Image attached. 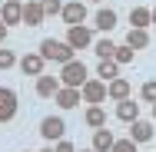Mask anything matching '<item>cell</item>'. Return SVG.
Wrapping results in <instances>:
<instances>
[{
	"label": "cell",
	"mask_w": 156,
	"mask_h": 152,
	"mask_svg": "<svg viewBox=\"0 0 156 152\" xmlns=\"http://www.w3.org/2000/svg\"><path fill=\"white\" fill-rule=\"evenodd\" d=\"M40 56L43 60H53V63H70V60H76V50L66 43V40H43L40 43Z\"/></svg>",
	"instance_id": "obj_1"
},
{
	"label": "cell",
	"mask_w": 156,
	"mask_h": 152,
	"mask_svg": "<svg viewBox=\"0 0 156 152\" xmlns=\"http://www.w3.org/2000/svg\"><path fill=\"white\" fill-rule=\"evenodd\" d=\"M87 79H90V73H87V66H83L80 60L63 63V69H60V83H63V86H73V90H80Z\"/></svg>",
	"instance_id": "obj_2"
},
{
	"label": "cell",
	"mask_w": 156,
	"mask_h": 152,
	"mask_svg": "<svg viewBox=\"0 0 156 152\" xmlns=\"http://www.w3.org/2000/svg\"><path fill=\"white\" fill-rule=\"evenodd\" d=\"M80 93H83V103H90V106H103V99L110 96L103 79H87V83L80 86Z\"/></svg>",
	"instance_id": "obj_3"
},
{
	"label": "cell",
	"mask_w": 156,
	"mask_h": 152,
	"mask_svg": "<svg viewBox=\"0 0 156 152\" xmlns=\"http://www.w3.org/2000/svg\"><path fill=\"white\" fill-rule=\"evenodd\" d=\"M17 109H20L17 93L10 90V86H0V122H10L13 116H17Z\"/></svg>",
	"instance_id": "obj_4"
},
{
	"label": "cell",
	"mask_w": 156,
	"mask_h": 152,
	"mask_svg": "<svg viewBox=\"0 0 156 152\" xmlns=\"http://www.w3.org/2000/svg\"><path fill=\"white\" fill-rule=\"evenodd\" d=\"M63 132H66V122H63L60 116H47V119L40 122V136H43L47 142H60Z\"/></svg>",
	"instance_id": "obj_5"
},
{
	"label": "cell",
	"mask_w": 156,
	"mask_h": 152,
	"mask_svg": "<svg viewBox=\"0 0 156 152\" xmlns=\"http://www.w3.org/2000/svg\"><path fill=\"white\" fill-rule=\"evenodd\" d=\"M66 43L73 46V50H87L90 43H93V33H90V27H66Z\"/></svg>",
	"instance_id": "obj_6"
},
{
	"label": "cell",
	"mask_w": 156,
	"mask_h": 152,
	"mask_svg": "<svg viewBox=\"0 0 156 152\" xmlns=\"http://www.w3.org/2000/svg\"><path fill=\"white\" fill-rule=\"evenodd\" d=\"M0 20H3L7 27L23 23V0H3V7H0Z\"/></svg>",
	"instance_id": "obj_7"
},
{
	"label": "cell",
	"mask_w": 156,
	"mask_h": 152,
	"mask_svg": "<svg viewBox=\"0 0 156 152\" xmlns=\"http://www.w3.org/2000/svg\"><path fill=\"white\" fill-rule=\"evenodd\" d=\"M60 17H63V23H66V27H80V23L87 20V7H83V3H76V0H70V3H63Z\"/></svg>",
	"instance_id": "obj_8"
},
{
	"label": "cell",
	"mask_w": 156,
	"mask_h": 152,
	"mask_svg": "<svg viewBox=\"0 0 156 152\" xmlns=\"http://www.w3.org/2000/svg\"><path fill=\"white\" fill-rule=\"evenodd\" d=\"M43 20H47V13H43L40 0H23V23L27 27H40Z\"/></svg>",
	"instance_id": "obj_9"
},
{
	"label": "cell",
	"mask_w": 156,
	"mask_h": 152,
	"mask_svg": "<svg viewBox=\"0 0 156 152\" xmlns=\"http://www.w3.org/2000/svg\"><path fill=\"white\" fill-rule=\"evenodd\" d=\"M60 109H76V103H83V93L73 90V86H60V93L53 96Z\"/></svg>",
	"instance_id": "obj_10"
},
{
	"label": "cell",
	"mask_w": 156,
	"mask_h": 152,
	"mask_svg": "<svg viewBox=\"0 0 156 152\" xmlns=\"http://www.w3.org/2000/svg\"><path fill=\"white\" fill-rule=\"evenodd\" d=\"M60 86H63L60 76H37V96H43V99H53Z\"/></svg>",
	"instance_id": "obj_11"
},
{
	"label": "cell",
	"mask_w": 156,
	"mask_h": 152,
	"mask_svg": "<svg viewBox=\"0 0 156 152\" xmlns=\"http://www.w3.org/2000/svg\"><path fill=\"white\" fill-rule=\"evenodd\" d=\"M129 27H133V30L153 27V10H150V7H133V10H129Z\"/></svg>",
	"instance_id": "obj_12"
},
{
	"label": "cell",
	"mask_w": 156,
	"mask_h": 152,
	"mask_svg": "<svg viewBox=\"0 0 156 152\" xmlns=\"http://www.w3.org/2000/svg\"><path fill=\"white\" fill-rule=\"evenodd\" d=\"M129 139L140 146V142H150L153 139V122H146V119H136V122H129Z\"/></svg>",
	"instance_id": "obj_13"
},
{
	"label": "cell",
	"mask_w": 156,
	"mask_h": 152,
	"mask_svg": "<svg viewBox=\"0 0 156 152\" xmlns=\"http://www.w3.org/2000/svg\"><path fill=\"white\" fill-rule=\"evenodd\" d=\"M43 66H47V60H43L40 53H27V56L20 60V69H23L27 76H43Z\"/></svg>",
	"instance_id": "obj_14"
},
{
	"label": "cell",
	"mask_w": 156,
	"mask_h": 152,
	"mask_svg": "<svg viewBox=\"0 0 156 152\" xmlns=\"http://www.w3.org/2000/svg\"><path fill=\"white\" fill-rule=\"evenodd\" d=\"M93 23H96V30H100V33H110L113 27H116V10L100 7V10H96V17H93Z\"/></svg>",
	"instance_id": "obj_15"
},
{
	"label": "cell",
	"mask_w": 156,
	"mask_h": 152,
	"mask_svg": "<svg viewBox=\"0 0 156 152\" xmlns=\"http://www.w3.org/2000/svg\"><path fill=\"white\" fill-rule=\"evenodd\" d=\"M116 119L136 122V119H140V103H133V99H120V103H116Z\"/></svg>",
	"instance_id": "obj_16"
},
{
	"label": "cell",
	"mask_w": 156,
	"mask_h": 152,
	"mask_svg": "<svg viewBox=\"0 0 156 152\" xmlns=\"http://www.w3.org/2000/svg\"><path fill=\"white\" fill-rule=\"evenodd\" d=\"M113 142H116V136L103 126V129H96V132H93V146H90V149H96V152H110V149H113Z\"/></svg>",
	"instance_id": "obj_17"
},
{
	"label": "cell",
	"mask_w": 156,
	"mask_h": 152,
	"mask_svg": "<svg viewBox=\"0 0 156 152\" xmlns=\"http://www.w3.org/2000/svg\"><path fill=\"white\" fill-rule=\"evenodd\" d=\"M96 76H100L103 83H113V79L120 76V63H116V60H100V66H96Z\"/></svg>",
	"instance_id": "obj_18"
},
{
	"label": "cell",
	"mask_w": 156,
	"mask_h": 152,
	"mask_svg": "<svg viewBox=\"0 0 156 152\" xmlns=\"http://www.w3.org/2000/svg\"><path fill=\"white\" fill-rule=\"evenodd\" d=\"M106 93H110V99H129V83H126L123 76H116L113 83H106Z\"/></svg>",
	"instance_id": "obj_19"
},
{
	"label": "cell",
	"mask_w": 156,
	"mask_h": 152,
	"mask_svg": "<svg viewBox=\"0 0 156 152\" xmlns=\"http://www.w3.org/2000/svg\"><path fill=\"white\" fill-rule=\"evenodd\" d=\"M83 119H87V126H93V129H103L106 126V109L103 106H87Z\"/></svg>",
	"instance_id": "obj_20"
},
{
	"label": "cell",
	"mask_w": 156,
	"mask_h": 152,
	"mask_svg": "<svg viewBox=\"0 0 156 152\" xmlns=\"http://www.w3.org/2000/svg\"><path fill=\"white\" fill-rule=\"evenodd\" d=\"M126 46H133V50H146V46H150V33H146V30H133V27H129V33H126Z\"/></svg>",
	"instance_id": "obj_21"
},
{
	"label": "cell",
	"mask_w": 156,
	"mask_h": 152,
	"mask_svg": "<svg viewBox=\"0 0 156 152\" xmlns=\"http://www.w3.org/2000/svg\"><path fill=\"white\" fill-rule=\"evenodd\" d=\"M113 50H116V43H113V40H106V36L93 43V53L100 56V60H113Z\"/></svg>",
	"instance_id": "obj_22"
},
{
	"label": "cell",
	"mask_w": 156,
	"mask_h": 152,
	"mask_svg": "<svg viewBox=\"0 0 156 152\" xmlns=\"http://www.w3.org/2000/svg\"><path fill=\"white\" fill-rule=\"evenodd\" d=\"M133 56H136V50H133V46H116V50H113V60L120 63V66H126V63H133Z\"/></svg>",
	"instance_id": "obj_23"
},
{
	"label": "cell",
	"mask_w": 156,
	"mask_h": 152,
	"mask_svg": "<svg viewBox=\"0 0 156 152\" xmlns=\"http://www.w3.org/2000/svg\"><path fill=\"white\" fill-rule=\"evenodd\" d=\"M140 96H143V103H156V79H146L143 86H140Z\"/></svg>",
	"instance_id": "obj_24"
},
{
	"label": "cell",
	"mask_w": 156,
	"mask_h": 152,
	"mask_svg": "<svg viewBox=\"0 0 156 152\" xmlns=\"http://www.w3.org/2000/svg\"><path fill=\"white\" fill-rule=\"evenodd\" d=\"M40 7H43L47 17H57V13L63 10V0H40Z\"/></svg>",
	"instance_id": "obj_25"
},
{
	"label": "cell",
	"mask_w": 156,
	"mask_h": 152,
	"mask_svg": "<svg viewBox=\"0 0 156 152\" xmlns=\"http://www.w3.org/2000/svg\"><path fill=\"white\" fill-rule=\"evenodd\" d=\"M110 152H140V149H136V142H133V139H116Z\"/></svg>",
	"instance_id": "obj_26"
},
{
	"label": "cell",
	"mask_w": 156,
	"mask_h": 152,
	"mask_svg": "<svg viewBox=\"0 0 156 152\" xmlns=\"http://www.w3.org/2000/svg\"><path fill=\"white\" fill-rule=\"evenodd\" d=\"M17 56H13V53H10V50H0V69H10V66H17Z\"/></svg>",
	"instance_id": "obj_27"
},
{
	"label": "cell",
	"mask_w": 156,
	"mask_h": 152,
	"mask_svg": "<svg viewBox=\"0 0 156 152\" xmlns=\"http://www.w3.org/2000/svg\"><path fill=\"white\" fill-rule=\"evenodd\" d=\"M57 152H76V149H73V142H66V139H60V142H57Z\"/></svg>",
	"instance_id": "obj_28"
},
{
	"label": "cell",
	"mask_w": 156,
	"mask_h": 152,
	"mask_svg": "<svg viewBox=\"0 0 156 152\" xmlns=\"http://www.w3.org/2000/svg\"><path fill=\"white\" fill-rule=\"evenodd\" d=\"M3 40H7V23L0 20V43H3Z\"/></svg>",
	"instance_id": "obj_29"
},
{
	"label": "cell",
	"mask_w": 156,
	"mask_h": 152,
	"mask_svg": "<svg viewBox=\"0 0 156 152\" xmlns=\"http://www.w3.org/2000/svg\"><path fill=\"white\" fill-rule=\"evenodd\" d=\"M43 152H57V149H50V146H47V149H43Z\"/></svg>",
	"instance_id": "obj_30"
},
{
	"label": "cell",
	"mask_w": 156,
	"mask_h": 152,
	"mask_svg": "<svg viewBox=\"0 0 156 152\" xmlns=\"http://www.w3.org/2000/svg\"><path fill=\"white\" fill-rule=\"evenodd\" d=\"M153 119H156V103H153Z\"/></svg>",
	"instance_id": "obj_31"
},
{
	"label": "cell",
	"mask_w": 156,
	"mask_h": 152,
	"mask_svg": "<svg viewBox=\"0 0 156 152\" xmlns=\"http://www.w3.org/2000/svg\"><path fill=\"white\" fill-rule=\"evenodd\" d=\"M153 23H156V7H153Z\"/></svg>",
	"instance_id": "obj_32"
},
{
	"label": "cell",
	"mask_w": 156,
	"mask_h": 152,
	"mask_svg": "<svg viewBox=\"0 0 156 152\" xmlns=\"http://www.w3.org/2000/svg\"><path fill=\"white\" fill-rule=\"evenodd\" d=\"M83 152H96V149H83Z\"/></svg>",
	"instance_id": "obj_33"
},
{
	"label": "cell",
	"mask_w": 156,
	"mask_h": 152,
	"mask_svg": "<svg viewBox=\"0 0 156 152\" xmlns=\"http://www.w3.org/2000/svg\"><path fill=\"white\" fill-rule=\"evenodd\" d=\"M93 3H103V0H93Z\"/></svg>",
	"instance_id": "obj_34"
}]
</instances>
